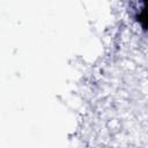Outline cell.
Returning <instances> with one entry per match:
<instances>
[{
    "label": "cell",
    "instance_id": "obj_1",
    "mask_svg": "<svg viewBox=\"0 0 148 148\" xmlns=\"http://www.w3.org/2000/svg\"><path fill=\"white\" fill-rule=\"evenodd\" d=\"M138 18H139L140 23L142 24V27L145 29H148V2L141 3V8L139 10Z\"/></svg>",
    "mask_w": 148,
    "mask_h": 148
}]
</instances>
